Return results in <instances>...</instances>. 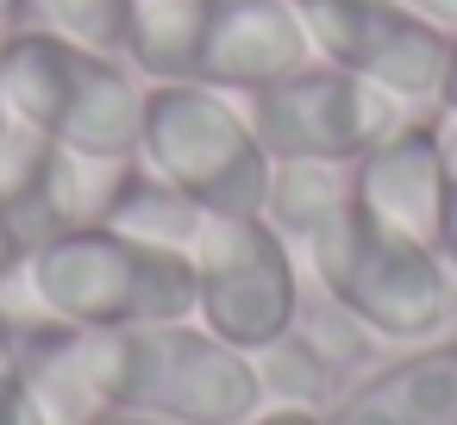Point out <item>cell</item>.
Segmentation results:
<instances>
[{
    "label": "cell",
    "instance_id": "52a82bcc",
    "mask_svg": "<svg viewBox=\"0 0 457 425\" xmlns=\"http://www.w3.org/2000/svg\"><path fill=\"white\" fill-rule=\"evenodd\" d=\"M195 319L238 344V350H270L295 319H301V263L295 244L263 219V213H213L201 219L195 244Z\"/></svg>",
    "mask_w": 457,
    "mask_h": 425
},
{
    "label": "cell",
    "instance_id": "e0dca14e",
    "mask_svg": "<svg viewBox=\"0 0 457 425\" xmlns=\"http://www.w3.org/2000/svg\"><path fill=\"white\" fill-rule=\"evenodd\" d=\"M401 7H413L426 26H438L445 38H457V0H401Z\"/></svg>",
    "mask_w": 457,
    "mask_h": 425
},
{
    "label": "cell",
    "instance_id": "2e32d148",
    "mask_svg": "<svg viewBox=\"0 0 457 425\" xmlns=\"http://www.w3.org/2000/svg\"><path fill=\"white\" fill-rule=\"evenodd\" d=\"M245 425H326V413H313V406H282V400H263Z\"/></svg>",
    "mask_w": 457,
    "mask_h": 425
},
{
    "label": "cell",
    "instance_id": "5b68a950",
    "mask_svg": "<svg viewBox=\"0 0 457 425\" xmlns=\"http://www.w3.org/2000/svg\"><path fill=\"white\" fill-rule=\"evenodd\" d=\"M101 388L113 413H151L163 425H245L263 406L257 356L201 319L101 331Z\"/></svg>",
    "mask_w": 457,
    "mask_h": 425
},
{
    "label": "cell",
    "instance_id": "277c9868",
    "mask_svg": "<svg viewBox=\"0 0 457 425\" xmlns=\"http://www.w3.org/2000/svg\"><path fill=\"white\" fill-rule=\"evenodd\" d=\"M145 76L51 26H20L0 51V101L20 107L51 144L88 163H132L145 138Z\"/></svg>",
    "mask_w": 457,
    "mask_h": 425
},
{
    "label": "cell",
    "instance_id": "7a4b0ae2",
    "mask_svg": "<svg viewBox=\"0 0 457 425\" xmlns=\"http://www.w3.org/2000/svg\"><path fill=\"white\" fill-rule=\"evenodd\" d=\"M313 288L351 313L376 344H438L457 338V275L438 244L376 219L363 200L338 207L307 244Z\"/></svg>",
    "mask_w": 457,
    "mask_h": 425
},
{
    "label": "cell",
    "instance_id": "603a6c76",
    "mask_svg": "<svg viewBox=\"0 0 457 425\" xmlns=\"http://www.w3.org/2000/svg\"><path fill=\"white\" fill-rule=\"evenodd\" d=\"M0 51H7V38H0Z\"/></svg>",
    "mask_w": 457,
    "mask_h": 425
},
{
    "label": "cell",
    "instance_id": "8fae6325",
    "mask_svg": "<svg viewBox=\"0 0 457 425\" xmlns=\"http://www.w3.org/2000/svg\"><path fill=\"white\" fill-rule=\"evenodd\" d=\"M326 425H457V338L413 344L351 375Z\"/></svg>",
    "mask_w": 457,
    "mask_h": 425
},
{
    "label": "cell",
    "instance_id": "44dd1931",
    "mask_svg": "<svg viewBox=\"0 0 457 425\" xmlns=\"http://www.w3.org/2000/svg\"><path fill=\"white\" fill-rule=\"evenodd\" d=\"M438 107L457 113V38H451V57H445V82H438Z\"/></svg>",
    "mask_w": 457,
    "mask_h": 425
},
{
    "label": "cell",
    "instance_id": "5bb4252c",
    "mask_svg": "<svg viewBox=\"0 0 457 425\" xmlns=\"http://www.w3.org/2000/svg\"><path fill=\"white\" fill-rule=\"evenodd\" d=\"M32 20L88 45V51H113L126 57V32H132V0H32Z\"/></svg>",
    "mask_w": 457,
    "mask_h": 425
},
{
    "label": "cell",
    "instance_id": "4fadbf2b",
    "mask_svg": "<svg viewBox=\"0 0 457 425\" xmlns=\"http://www.w3.org/2000/svg\"><path fill=\"white\" fill-rule=\"evenodd\" d=\"M257 375H263V400H282V406H313V413H326V406L345 394V369H338L301 325H288L270 350H257Z\"/></svg>",
    "mask_w": 457,
    "mask_h": 425
},
{
    "label": "cell",
    "instance_id": "ac0fdd59",
    "mask_svg": "<svg viewBox=\"0 0 457 425\" xmlns=\"http://www.w3.org/2000/svg\"><path fill=\"white\" fill-rule=\"evenodd\" d=\"M438 257L457 275V182H445V225H438Z\"/></svg>",
    "mask_w": 457,
    "mask_h": 425
},
{
    "label": "cell",
    "instance_id": "3957f363",
    "mask_svg": "<svg viewBox=\"0 0 457 425\" xmlns=\"http://www.w3.org/2000/svg\"><path fill=\"white\" fill-rule=\"evenodd\" d=\"M126 63L145 82L257 94L313 63L295 0H132Z\"/></svg>",
    "mask_w": 457,
    "mask_h": 425
},
{
    "label": "cell",
    "instance_id": "6da1fadb",
    "mask_svg": "<svg viewBox=\"0 0 457 425\" xmlns=\"http://www.w3.org/2000/svg\"><path fill=\"white\" fill-rule=\"evenodd\" d=\"M13 275L32 300V325L51 319L82 331H126L195 319V257L107 219L51 232L38 250L20 257Z\"/></svg>",
    "mask_w": 457,
    "mask_h": 425
},
{
    "label": "cell",
    "instance_id": "ffe728a7",
    "mask_svg": "<svg viewBox=\"0 0 457 425\" xmlns=\"http://www.w3.org/2000/svg\"><path fill=\"white\" fill-rule=\"evenodd\" d=\"M20 26H32V0H0V38L20 32Z\"/></svg>",
    "mask_w": 457,
    "mask_h": 425
},
{
    "label": "cell",
    "instance_id": "30bf717a",
    "mask_svg": "<svg viewBox=\"0 0 457 425\" xmlns=\"http://www.w3.org/2000/svg\"><path fill=\"white\" fill-rule=\"evenodd\" d=\"M351 182H357V200L376 219L438 244V225H445V157H438V126H432L426 107L407 113L376 151H363L351 163Z\"/></svg>",
    "mask_w": 457,
    "mask_h": 425
},
{
    "label": "cell",
    "instance_id": "9a60e30c",
    "mask_svg": "<svg viewBox=\"0 0 457 425\" xmlns=\"http://www.w3.org/2000/svg\"><path fill=\"white\" fill-rule=\"evenodd\" d=\"M0 425H51V419L38 413V400L26 394V381H7V388H0Z\"/></svg>",
    "mask_w": 457,
    "mask_h": 425
},
{
    "label": "cell",
    "instance_id": "9c48e42d",
    "mask_svg": "<svg viewBox=\"0 0 457 425\" xmlns=\"http://www.w3.org/2000/svg\"><path fill=\"white\" fill-rule=\"evenodd\" d=\"M320 63L388 88L407 107H438L451 38L401 0H295Z\"/></svg>",
    "mask_w": 457,
    "mask_h": 425
},
{
    "label": "cell",
    "instance_id": "ba28073f",
    "mask_svg": "<svg viewBox=\"0 0 457 425\" xmlns=\"http://www.w3.org/2000/svg\"><path fill=\"white\" fill-rule=\"evenodd\" d=\"M245 113H251L270 163H357L420 107L313 57L307 69L245 94Z\"/></svg>",
    "mask_w": 457,
    "mask_h": 425
},
{
    "label": "cell",
    "instance_id": "7402d4cb",
    "mask_svg": "<svg viewBox=\"0 0 457 425\" xmlns=\"http://www.w3.org/2000/svg\"><path fill=\"white\" fill-rule=\"evenodd\" d=\"M95 425H163V419H151V413H107V419H95Z\"/></svg>",
    "mask_w": 457,
    "mask_h": 425
},
{
    "label": "cell",
    "instance_id": "d6986e66",
    "mask_svg": "<svg viewBox=\"0 0 457 425\" xmlns=\"http://www.w3.org/2000/svg\"><path fill=\"white\" fill-rule=\"evenodd\" d=\"M7 381H20V331L0 319V388Z\"/></svg>",
    "mask_w": 457,
    "mask_h": 425
},
{
    "label": "cell",
    "instance_id": "8992f818",
    "mask_svg": "<svg viewBox=\"0 0 457 425\" xmlns=\"http://www.w3.org/2000/svg\"><path fill=\"white\" fill-rule=\"evenodd\" d=\"M138 163L163 176L188 207L213 213H263L270 151L238 94L201 82H151L145 88V138Z\"/></svg>",
    "mask_w": 457,
    "mask_h": 425
},
{
    "label": "cell",
    "instance_id": "7c38bea8",
    "mask_svg": "<svg viewBox=\"0 0 457 425\" xmlns=\"http://www.w3.org/2000/svg\"><path fill=\"white\" fill-rule=\"evenodd\" d=\"M357 200V182H351V163H276L270 169V194H263V219L288 238V244H307L338 207Z\"/></svg>",
    "mask_w": 457,
    "mask_h": 425
}]
</instances>
